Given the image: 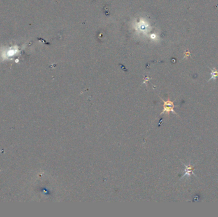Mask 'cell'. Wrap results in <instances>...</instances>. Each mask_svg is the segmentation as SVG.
<instances>
[{
    "mask_svg": "<svg viewBox=\"0 0 218 217\" xmlns=\"http://www.w3.org/2000/svg\"><path fill=\"white\" fill-rule=\"evenodd\" d=\"M162 101H163L164 104H163V111L161 113V114L166 113V114L169 115L170 112H173L174 113H175L176 115L178 116L177 113L174 110L175 105L174 104V101H170L169 99L166 101L162 100Z\"/></svg>",
    "mask_w": 218,
    "mask_h": 217,
    "instance_id": "6da1fadb",
    "label": "cell"
},
{
    "mask_svg": "<svg viewBox=\"0 0 218 217\" xmlns=\"http://www.w3.org/2000/svg\"><path fill=\"white\" fill-rule=\"evenodd\" d=\"M183 164L185 166V170H184L185 173L183 175V176L181 177V178L185 177L186 176H191V175H194L195 176H196L195 173H194V171H195V168H194V167L191 164H189L188 166L185 165L184 164Z\"/></svg>",
    "mask_w": 218,
    "mask_h": 217,
    "instance_id": "7a4b0ae2",
    "label": "cell"
},
{
    "mask_svg": "<svg viewBox=\"0 0 218 217\" xmlns=\"http://www.w3.org/2000/svg\"><path fill=\"white\" fill-rule=\"evenodd\" d=\"M211 78L208 80V82H210L212 80H216L217 78H218V71L214 68L213 69H211Z\"/></svg>",
    "mask_w": 218,
    "mask_h": 217,
    "instance_id": "3957f363",
    "label": "cell"
},
{
    "mask_svg": "<svg viewBox=\"0 0 218 217\" xmlns=\"http://www.w3.org/2000/svg\"><path fill=\"white\" fill-rule=\"evenodd\" d=\"M37 40H39V41H42V42H43L45 44H46V45H51V43H48V42H46L45 40H44L43 38H37Z\"/></svg>",
    "mask_w": 218,
    "mask_h": 217,
    "instance_id": "277c9868",
    "label": "cell"
}]
</instances>
